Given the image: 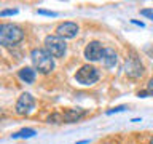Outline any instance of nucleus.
I'll return each instance as SVG.
<instances>
[{"instance_id": "nucleus-1", "label": "nucleus", "mask_w": 153, "mask_h": 144, "mask_svg": "<svg viewBox=\"0 0 153 144\" xmlns=\"http://www.w3.org/2000/svg\"><path fill=\"white\" fill-rule=\"evenodd\" d=\"M22 38H24V32L16 24H2L0 26V43L3 46L16 45Z\"/></svg>"}, {"instance_id": "nucleus-2", "label": "nucleus", "mask_w": 153, "mask_h": 144, "mask_svg": "<svg viewBox=\"0 0 153 144\" xmlns=\"http://www.w3.org/2000/svg\"><path fill=\"white\" fill-rule=\"evenodd\" d=\"M30 58H32V62L35 66V69L38 72H42V74H50L54 69V61H53L51 55L46 50H40V48L32 50Z\"/></svg>"}, {"instance_id": "nucleus-3", "label": "nucleus", "mask_w": 153, "mask_h": 144, "mask_svg": "<svg viewBox=\"0 0 153 144\" xmlns=\"http://www.w3.org/2000/svg\"><path fill=\"white\" fill-rule=\"evenodd\" d=\"M45 48L53 58H62L65 55L67 45L64 42V38L59 35H48L45 38Z\"/></svg>"}, {"instance_id": "nucleus-4", "label": "nucleus", "mask_w": 153, "mask_h": 144, "mask_svg": "<svg viewBox=\"0 0 153 144\" xmlns=\"http://www.w3.org/2000/svg\"><path fill=\"white\" fill-rule=\"evenodd\" d=\"M99 79V72L94 66H83L80 67V70L75 74V80L81 85H93Z\"/></svg>"}, {"instance_id": "nucleus-5", "label": "nucleus", "mask_w": 153, "mask_h": 144, "mask_svg": "<svg viewBox=\"0 0 153 144\" xmlns=\"http://www.w3.org/2000/svg\"><path fill=\"white\" fill-rule=\"evenodd\" d=\"M124 72H126L128 77H131V79H139L142 74H143V66L140 59L131 53L129 58H126V64H124Z\"/></svg>"}, {"instance_id": "nucleus-6", "label": "nucleus", "mask_w": 153, "mask_h": 144, "mask_svg": "<svg viewBox=\"0 0 153 144\" xmlns=\"http://www.w3.org/2000/svg\"><path fill=\"white\" fill-rule=\"evenodd\" d=\"M33 106H35L33 96L30 93H22L21 96H19L18 103H16V112L19 115H27V114H30Z\"/></svg>"}, {"instance_id": "nucleus-7", "label": "nucleus", "mask_w": 153, "mask_h": 144, "mask_svg": "<svg viewBox=\"0 0 153 144\" xmlns=\"http://www.w3.org/2000/svg\"><path fill=\"white\" fill-rule=\"evenodd\" d=\"M104 50L105 48H102V45H100L99 42H91L89 45L85 48V58L88 61H99V59H102V56H104Z\"/></svg>"}, {"instance_id": "nucleus-8", "label": "nucleus", "mask_w": 153, "mask_h": 144, "mask_svg": "<svg viewBox=\"0 0 153 144\" xmlns=\"http://www.w3.org/2000/svg\"><path fill=\"white\" fill-rule=\"evenodd\" d=\"M78 34V26L75 22H64L57 26V35L62 38H72Z\"/></svg>"}, {"instance_id": "nucleus-9", "label": "nucleus", "mask_w": 153, "mask_h": 144, "mask_svg": "<svg viewBox=\"0 0 153 144\" xmlns=\"http://www.w3.org/2000/svg\"><path fill=\"white\" fill-rule=\"evenodd\" d=\"M62 115H64V122H67V123H74V122H78L81 117H85V115H86V110H85V109H80V107L67 109Z\"/></svg>"}, {"instance_id": "nucleus-10", "label": "nucleus", "mask_w": 153, "mask_h": 144, "mask_svg": "<svg viewBox=\"0 0 153 144\" xmlns=\"http://www.w3.org/2000/svg\"><path fill=\"white\" fill-rule=\"evenodd\" d=\"M102 62L105 64V67H113L117 64V53H115L112 48H105L104 56H102Z\"/></svg>"}, {"instance_id": "nucleus-11", "label": "nucleus", "mask_w": 153, "mask_h": 144, "mask_svg": "<svg viewBox=\"0 0 153 144\" xmlns=\"http://www.w3.org/2000/svg\"><path fill=\"white\" fill-rule=\"evenodd\" d=\"M19 79L24 80L26 83H33V80H35V70L30 69V67H22L19 70Z\"/></svg>"}, {"instance_id": "nucleus-12", "label": "nucleus", "mask_w": 153, "mask_h": 144, "mask_svg": "<svg viewBox=\"0 0 153 144\" xmlns=\"http://www.w3.org/2000/svg\"><path fill=\"white\" fill-rule=\"evenodd\" d=\"M33 134H35V130H32V128H24V130H21V131L14 133L13 138H32Z\"/></svg>"}, {"instance_id": "nucleus-13", "label": "nucleus", "mask_w": 153, "mask_h": 144, "mask_svg": "<svg viewBox=\"0 0 153 144\" xmlns=\"http://www.w3.org/2000/svg\"><path fill=\"white\" fill-rule=\"evenodd\" d=\"M48 122L50 123H61V122H64V115L62 114H53L48 117Z\"/></svg>"}, {"instance_id": "nucleus-14", "label": "nucleus", "mask_w": 153, "mask_h": 144, "mask_svg": "<svg viewBox=\"0 0 153 144\" xmlns=\"http://www.w3.org/2000/svg\"><path fill=\"white\" fill-rule=\"evenodd\" d=\"M18 10H3L2 13H0V16H10V14H16Z\"/></svg>"}, {"instance_id": "nucleus-15", "label": "nucleus", "mask_w": 153, "mask_h": 144, "mask_svg": "<svg viewBox=\"0 0 153 144\" xmlns=\"http://www.w3.org/2000/svg\"><path fill=\"white\" fill-rule=\"evenodd\" d=\"M124 109H126V107H124V106H120V107H115V109H110V110H108V112H107V114H108V115H112V114H115V112H123V110H124Z\"/></svg>"}, {"instance_id": "nucleus-16", "label": "nucleus", "mask_w": 153, "mask_h": 144, "mask_svg": "<svg viewBox=\"0 0 153 144\" xmlns=\"http://www.w3.org/2000/svg\"><path fill=\"white\" fill-rule=\"evenodd\" d=\"M143 16H147V18H150V19H153V10H142L140 11Z\"/></svg>"}, {"instance_id": "nucleus-17", "label": "nucleus", "mask_w": 153, "mask_h": 144, "mask_svg": "<svg viewBox=\"0 0 153 144\" xmlns=\"http://www.w3.org/2000/svg\"><path fill=\"white\" fill-rule=\"evenodd\" d=\"M38 14H46V16H57L54 11H45V10H38Z\"/></svg>"}, {"instance_id": "nucleus-18", "label": "nucleus", "mask_w": 153, "mask_h": 144, "mask_svg": "<svg viewBox=\"0 0 153 144\" xmlns=\"http://www.w3.org/2000/svg\"><path fill=\"white\" fill-rule=\"evenodd\" d=\"M147 91H148V93H150V94H153V79H152L150 82H148V86H147Z\"/></svg>"}, {"instance_id": "nucleus-19", "label": "nucleus", "mask_w": 153, "mask_h": 144, "mask_svg": "<svg viewBox=\"0 0 153 144\" xmlns=\"http://www.w3.org/2000/svg\"><path fill=\"white\" fill-rule=\"evenodd\" d=\"M132 24H136V26H140V27H143V22H140V21H132Z\"/></svg>"}, {"instance_id": "nucleus-20", "label": "nucleus", "mask_w": 153, "mask_h": 144, "mask_svg": "<svg viewBox=\"0 0 153 144\" xmlns=\"http://www.w3.org/2000/svg\"><path fill=\"white\" fill-rule=\"evenodd\" d=\"M150 144H153V139H152V141H150Z\"/></svg>"}]
</instances>
